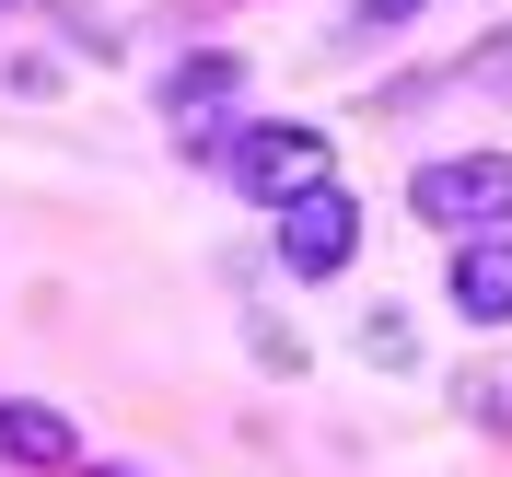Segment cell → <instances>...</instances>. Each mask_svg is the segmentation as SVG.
<instances>
[{
  "label": "cell",
  "mask_w": 512,
  "mask_h": 477,
  "mask_svg": "<svg viewBox=\"0 0 512 477\" xmlns=\"http://www.w3.org/2000/svg\"><path fill=\"white\" fill-rule=\"evenodd\" d=\"M408 222L431 233H512V152H443L408 175Z\"/></svg>",
  "instance_id": "1"
},
{
  "label": "cell",
  "mask_w": 512,
  "mask_h": 477,
  "mask_svg": "<svg viewBox=\"0 0 512 477\" xmlns=\"http://www.w3.org/2000/svg\"><path fill=\"white\" fill-rule=\"evenodd\" d=\"M326 175H338L326 128H303V117H256V128H233V187H245L256 210H280V198L326 187Z\"/></svg>",
  "instance_id": "2"
},
{
  "label": "cell",
  "mask_w": 512,
  "mask_h": 477,
  "mask_svg": "<svg viewBox=\"0 0 512 477\" xmlns=\"http://www.w3.org/2000/svg\"><path fill=\"white\" fill-rule=\"evenodd\" d=\"M361 256V198L326 175V187H303V198H280V268L291 280H338Z\"/></svg>",
  "instance_id": "3"
},
{
  "label": "cell",
  "mask_w": 512,
  "mask_h": 477,
  "mask_svg": "<svg viewBox=\"0 0 512 477\" xmlns=\"http://www.w3.org/2000/svg\"><path fill=\"white\" fill-rule=\"evenodd\" d=\"M454 315L466 326H512V233H454Z\"/></svg>",
  "instance_id": "4"
},
{
  "label": "cell",
  "mask_w": 512,
  "mask_h": 477,
  "mask_svg": "<svg viewBox=\"0 0 512 477\" xmlns=\"http://www.w3.org/2000/svg\"><path fill=\"white\" fill-rule=\"evenodd\" d=\"M233 94H245V59L210 47V59H187L175 82H163V117H210V105H233Z\"/></svg>",
  "instance_id": "5"
},
{
  "label": "cell",
  "mask_w": 512,
  "mask_h": 477,
  "mask_svg": "<svg viewBox=\"0 0 512 477\" xmlns=\"http://www.w3.org/2000/svg\"><path fill=\"white\" fill-rule=\"evenodd\" d=\"M0 454H12V466H70V419L12 396V408H0Z\"/></svg>",
  "instance_id": "6"
},
{
  "label": "cell",
  "mask_w": 512,
  "mask_h": 477,
  "mask_svg": "<svg viewBox=\"0 0 512 477\" xmlns=\"http://www.w3.org/2000/svg\"><path fill=\"white\" fill-rule=\"evenodd\" d=\"M408 12H431V0H361V24H408Z\"/></svg>",
  "instance_id": "7"
},
{
  "label": "cell",
  "mask_w": 512,
  "mask_h": 477,
  "mask_svg": "<svg viewBox=\"0 0 512 477\" xmlns=\"http://www.w3.org/2000/svg\"><path fill=\"white\" fill-rule=\"evenodd\" d=\"M94 477H128V466H94Z\"/></svg>",
  "instance_id": "8"
}]
</instances>
